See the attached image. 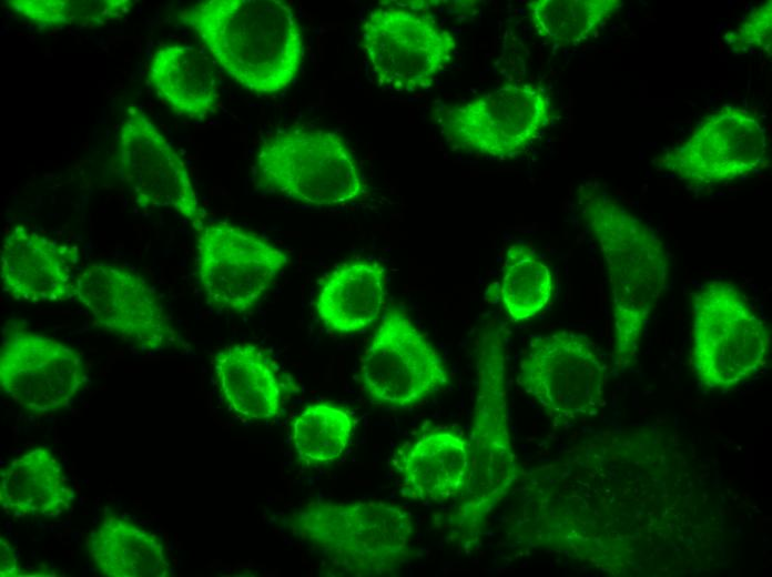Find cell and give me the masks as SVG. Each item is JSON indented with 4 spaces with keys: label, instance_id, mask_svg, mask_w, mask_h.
I'll return each mask as SVG.
<instances>
[{
    "label": "cell",
    "instance_id": "1",
    "mask_svg": "<svg viewBox=\"0 0 772 577\" xmlns=\"http://www.w3.org/2000/svg\"><path fill=\"white\" fill-rule=\"evenodd\" d=\"M583 221L607 266L614 332V367L636 362L646 326L667 286L669 257L653 227L597 182L578 189Z\"/></svg>",
    "mask_w": 772,
    "mask_h": 577
},
{
    "label": "cell",
    "instance_id": "2",
    "mask_svg": "<svg viewBox=\"0 0 772 577\" xmlns=\"http://www.w3.org/2000/svg\"><path fill=\"white\" fill-rule=\"evenodd\" d=\"M180 18L220 67L251 92H281L299 71L303 34L285 1L205 0L186 8Z\"/></svg>",
    "mask_w": 772,
    "mask_h": 577
},
{
    "label": "cell",
    "instance_id": "3",
    "mask_svg": "<svg viewBox=\"0 0 772 577\" xmlns=\"http://www.w3.org/2000/svg\"><path fill=\"white\" fill-rule=\"evenodd\" d=\"M476 370L477 392L468 439L470 472L456 515L460 536L468 540L478 539L487 517L518 477L508 423L504 335L497 324L487 325L480 334Z\"/></svg>",
    "mask_w": 772,
    "mask_h": 577
},
{
    "label": "cell",
    "instance_id": "4",
    "mask_svg": "<svg viewBox=\"0 0 772 577\" xmlns=\"http://www.w3.org/2000/svg\"><path fill=\"white\" fill-rule=\"evenodd\" d=\"M286 522L295 537L342 575H392L410 554L412 516L385 502H315Z\"/></svg>",
    "mask_w": 772,
    "mask_h": 577
},
{
    "label": "cell",
    "instance_id": "5",
    "mask_svg": "<svg viewBox=\"0 0 772 577\" xmlns=\"http://www.w3.org/2000/svg\"><path fill=\"white\" fill-rule=\"evenodd\" d=\"M263 190L315 206L354 202L365 193L357 162L337 133L303 126L277 129L261 143L255 161Z\"/></svg>",
    "mask_w": 772,
    "mask_h": 577
},
{
    "label": "cell",
    "instance_id": "6",
    "mask_svg": "<svg viewBox=\"0 0 772 577\" xmlns=\"http://www.w3.org/2000/svg\"><path fill=\"white\" fill-rule=\"evenodd\" d=\"M770 336L763 321L732 284L710 281L692 296V368L700 384L727 391L764 364Z\"/></svg>",
    "mask_w": 772,
    "mask_h": 577
},
{
    "label": "cell",
    "instance_id": "7",
    "mask_svg": "<svg viewBox=\"0 0 772 577\" xmlns=\"http://www.w3.org/2000/svg\"><path fill=\"white\" fill-rule=\"evenodd\" d=\"M607 366L592 341L572 331L531 338L518 385L555 422L596 415L603 404Z\"/></svg>",
    "mask_w": 772,
    "mask_h": 577
},
{
    "label": "cell",
    "instance_id": "8",
    "mask_svg": "<svg viewBox=\"0 0 772 577\" xmlns=\"http://www.w3.org/2000/svg\"><path fill=\"white\" fill-rule=\"evenodd\" d=\"M547 91L530 83H511L446 108L441 128L457 148L492 158L525 151L551 120Z\"/></svg>",
    "mask_w": 772,
    "mask_h": 577
},
{
    "label": "cell",
    "instance_id": "9",
    "mask_svg": "<svg viewBox=\"0 0 772 577\" xmlns=\"http://www.w3.org/2000/svg\"><path fill=\"white\" fill-rule=\"evenodd\" d=\"M362 45L377 82L399 91L429 88L456 50L453 34L431 17L395 7L369 12Z\"/></svg>",
    "mask_w": 772,
    "mask_h": 577
},
{
    "label": "cell",
    "instance_id": "10",
    "mask_svg": "<svg viewBox=\"0 0 772 577\" xmlns=\"http://www.w3.org/2000/svg\"><path fill=\"white\" fill-rule=\"evenodd\" d=\"M195 232L200 283L207 302L222 310L253 308L288 261L281 249L228 222L204 223Z\"/></svg>",
    "mask_w": 772,
    "mask_h": 577
},
{
    "label": "cell",
    "instance_id": "11",
    "mask_svg": "<svg viewBox=\"0 0 772 577\" xmlns=\"http://www.w3.org/2000/svg\"><path fill=\"white\" fill-rule=\"evenodd\" d=\"M360 379L369 399L409 408L449 383L437 350L402 311L389 310L363 356Z\"/></svg>",
    "mask_w": 772,
    "mask_h": 577
},
{
    "label": "cell",
    "instance_id": "12",
    "mask_svg": "<svg viewBox=\"0 0 772 577\" xmlns=\"http://www.w3.org/2000/svg\"><path fill=\"white\" fill-rule=\"evenodd\" d=\"M766 133L759 119L740 107L707 117L682 143L653 164L690 185L711 186L748 176L766 163Z\"/></svg>",
    "mask_w": 772,
    "mask_h": 577
},
{
    "label": "cell",
    "instance_id": "13",
    "mask_svg": "<svg viewBox=\"0 0 772 577\" xmlns=\"http://www.w3.org/2000/svg\"><path fill=\"white\" fill-rule=\"evenodd\" d=\"M74 297L101 330L142 352L177 342V332L154 287L139 273L93 263L75 275Z\"/></svg>",
    "mask_w": 772,
    "mask_h": 577
},
{
    "label": "cell",
    "instance_id": "14",
    "mask_svg": "<svg viewBox=\"0 0 772 577\" xmlns=\"http://www.w3.org/2000/svg\"><path fill=\"white\" fill-rule=\"evenodd\" d=\"M87 378L85 364L74 348L20 323L3 330L0 386L18 406L35 414L64 409Z\"/></svg>",
    "mask_w": 772,
    "mask_h": 577
},
{
    "label": "cell",
    "instance_id": "15",
    "mask_svg": "<svg viewBox=\"0 0 772 577\" xmlns=\"http://www.w3.org/2000/svg\"><path fill=\"white\" fill-rule=\"evenodd\" d=\"M118 176L143 210L170 207L196 231L206 212L189 169L159 128L139 108H131L119 131Z\"/></svg>",
    "mask_w": 772,
    "mask_h": 577
},
{
    "label": "cell",
    "instance_id": "16",
    "mask_svg": "<svg viewBox=\"0 0 772 577\" xmlns=\"http://www.w3.org/2000/svg\"><path fill=\"white\" fill-rule=\"evenodd\" d=\"M75 253L55 240L16 225L0 251L3 291L16 301L63 302L74 297Z\"/></svg>",
    "mask_w": 772,
    "mask_h": 577
},
{
    "label": "cell",
    "instance_id": "17",
    "mask_svg": "<svg viewBox=\"0 0 772 577\" xmlns=\"http://www.w3.org/2000/svg\"><path fill=\"white\" fill-rule=\"evenodd\" d=\"M73 499L62 465L47 447L12 459L1 473L0 505L11 517H57Z\"/></svg>",
    "mask_w": 772,
    "mask_h": 577
},
{
    "label": "cell",
    "instance_id": "18",
    "mask_svg": "<svg viewBox=\"0 0 772 577\" xmlns=\"http://www.w3.org/2000/svg\"><path fill=\"white\" fill-rule=\"evenodd\" d=\"M148 78L156 97L176 114L204 120L219 101L215 71L207 55L186 44H165L152 54Z\"/></svg>",
    "mask_w": 772,
    "mask_h": 577
},
{
    "label": "cell",
    "instance_id": "19",
    "mask_svg": "<svg viewBox=\"0 0 772 577\" xmlns=\"http://www.w3.org/2000/svg\"><path fill=\"white\" fill-rule=\"evenodd\" d=\"M470 472V445L449 431L424 434L405 453L400 473L407 494L424 502L460 496Z\"/></svg>",
    "mask_w": 772,
    "mask_h": 577
},
{
    "label": "cell",
    "instance_id": "20",
    "mask_svg": "<svg viewBox=\"0 0 772 577\" xmlns=\"http://www.w3.org/2000/svg\"><path fill=\"white\" fill-rule=\"evenodd\" d=\"M385 297V270L376 262H349L327 276L317 296L316 311L329 330L358 333L377 321Z\"/></svg>",
    "mask_w": 772,
    "mask_h": 577
},
{
    "label": "cell",
    "instance_id": "21",
    "mask_svg": "<svg viewBox=\"0 0 772 577\" xmlns=\"http://www.w3.org/2000/svg\"><path fill=\"white\" fill-rule=\"evenodd\" d=\"M213 368L228 407L248 419L278 415L282 385L273 362L257 346L233 344L219 351Z\"/></svg>",
    "mask_w": 772,
    "mask_h": 577
},
{
    "label": "cell",
    "instance_id": "22",
    "mask_svg": "<svg viewBox=\"0 0 772 577\" xmlns=\"http://www.w3.org/2000/svg\"><path fill=\"white\" fill-rule=\"evenodd\" d=\"M88 551L104 576H171L163 545L155 535L116 516L104 517L91 532Z\"/></svg>",
    "mask_w": 772,
    "mask_h": 577
},
{
    "label": "cell",
    "instance_id": "23",
    "mask_svg": "<svg viewBox=\"0 0 772 577\" xmlns=\"http://www.w3.org/2000/svg\"><path fill=\"white\" fill-rule=\"evenodd\" d=\"M553 280L549 266L526 243H515L506 252L499 296L514 322L534 318L549 303Z\"/></svg>",
    "mask_w": 772,
    "mask_h": 577
},
{
    "label": "cell",
    "instance_id": "24",
    "mask_svg": "<svg viewBox=\"0 0 772 577\" xmlns=\"http://www.w3.org/2000/svg\"><path fill=\"white\" fill-rule=\"evenodd\" d=\"M622 6V0H534L527 3L536 33L560 45L587 40Z\"/></svg>",
    "mask_w": 772,
    "mask_h": 577
},
{
    "label": "cell",
    "instance_id": "25",
    "mask_svg": "<svg viewBox=\"0 0 772 577\" xmlns=\"http://www.w3.org/2000/svg\"><path fill=\"white\" fill-rule=\"evenodd\" d=\"M354 429L352 414L339 406L319 403L305 407L293 423V444L307 466L326 465L346 449Z\"/></svg>",
    "mask_w": 772,
    "mask_h": 577
},
{
    "label": "cell",
    "instance_id": "26",
    "mask_svg": "<svg viewBox=\"0 0 772 577\" xmlns=\"http://www.w3.org/2000/svg\"><path fill=\"white\" fill-rule=\"evenodd\" d=\"M7 6L40 28H94L122 19L130 0H10Z\"/></svg>",
    "mask_w": 772,
    "mask_h": 577
},
{
    "label": "cell",
    "instance_id": "27",
    "mask_svg": "<svg viewBox=\"0 0 772 577\" xmlns=\"http://www.w3.org/2000/svg\"><path fill=\"white\" fill-rule=\"evenodd\" d=\"M727 43L733 53L742 54L760 49L769 57L772 49V1L754 7L742 23L725 34Z\"/></svg>",
    "mask_w": 772,
    "mask_h": 577
},
{
    "label": "cell",
    "instance_id": "28",
    "mask_svg": "<svg viewBox=\"0 0 772 577\" xmlns=\"http://www.w3.org/2000/svg\"><path fill=\"white\" fill-rule=\"evenodd\" d=\"M1 564H0V575L1 576H16L18 575V556L16 555L13 548L10 544L1 538Z\"/></svg>",
    "mask_w": 772,
    "mask_h": 577
}]
</instances>
